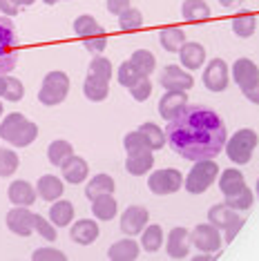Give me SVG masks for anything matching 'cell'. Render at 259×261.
<instances>
[{
  "instance_id": "obj_1",
  "label": "cell",
  "mask_w": 259,
  "mask_h": 261,
  "mask_svg": "<svg viewBox=\"0 0 259 261\" xmlns=\"http://www.w3.org/2000/svg\"><path fill=\"white\" fill-rule=\"evenodd\" d=\"M228 139L223 118L205 105H184L166 125V141L188 161L219 156Z\"/></svg>"
},
{
  "instance_id": "obj_2",
  "label": "cell",
  "mask_w": 259,
  "mask_h": 261,
  "mask_svg": "<svg viewBox=\"0 0 259 261\" xmlns=\"http://www.w3.org/2000/svg\"><path fill=\"white\" fill-rule=\"evenodd\" d=\"M0 139L11 147H29L38 139V125L20 112H9L0 118Z\"/></svg>"
},
{
  "instance_id": "obj_3",
  "label": "cell",
  "mask_w": 259,
  "mask_h": 261,
  "mask_svg": "<svg viewBox=\"0 0 259 261\" xmlns=\"http://www.w3.org/2000/svg\"><path fill=\"white\" fill-rule=\"evenodd\" d=\"M257 143H259V136H257L255 129L241 127L232 136H228L226 139L223 152H226V156L230 159L235 165H246V163H250Z\"/></svg>"
},
{
  "instance_id": "obj_4",
  "label": "cell",
  "mask_w": 259,
  "mask_h": 261,
  "mask_svg": "<svg viewBox=\"0 0 259 261\" xmlns=\"http://www.w3.org/2000/svg\"><path fill=\"white\" fill-rule=\"evenodd\" d=\"M18 65V34L9 16H0V76H7Z\"/></svg>"
},
{
  "instance_id": "obj_5",
  "label": "cell",
  "mask_w": 259,
  "mask_h": 261,
  "mask_svg": "<svg viewBox=\"0 0 259 261\" xmlns=\"http://www.w3.org/2000/svg\"><path fill=\"white\" fill-rule=\"evenodd\" d=\"M217 179H219V165L215 163V159H201V161H194L184 179V186L190 194H201Z\"/></svg>"
},
{
  "instance_id": "obj_6",
  "label": "cell",
  "mask_w": 259,
  "mask_h": 261,
  "mask_svg": "<svg viewBox=\"0 0 259 261\" xmlns=\"http://www.w3.org/2000/svg\"><path fill=\"white\" fill-rule=\"evenodd\" d=\"M69 94V76L61 72V69H54V72H47L43 83H40L38 90V100L45 105V108H54V105H61Z\"/></svg>"
},
{
  "instance_id": "obj_7",
  "label": "cell",
  "mask_w": 259,
  "mask_h": 261,
  "mask_svg": "<svg viewBox=\"0 0 259 261\" xmlns=\"http://www.w3.org/2000/svg\"><path fill=\"white\" fill-rule=\"evenodd\" d=\"M181 186H184V174H181L176 168H163V170H154L150 172L148 176V188L152 194H174L179 192Z\"/></svg>"
},
{
  "instance_id": "obj_8",
  "label": "cell",
  "mask_w": 259,
  "mask_h": 261,
  "mask_svg": "<svg viewBox=\"0 0 259 261\" xmlns=\"http://www.w3.org/2000/svg\"><path fill=\"white\" fill-rule=\"evenodd\" d=\"M190 241L192 246L197 248L199 252H210V254H217L223 246V234L219 228H215L213 223H199L192 228L190 232Z\"/></svg>"
},
{
  "instance_id": "obj_9",
  "label": "cell",
  "mask_w": 259,
  "mask_h": 261,
  "mask_svg": "<svg viewBox=\"0 0 259 261\" xmlns=\"http://www.w3.org/2000/svg\"><path fill=\"white\" fill-rule=\"evenodd\" d=\"M119 223H121V232L125 237H137L143 232V228L150 223V210L139 203L127 205L125 210H123Z\"/></svg>"
},
{
  "instance_id": "obj_10",
  "label": "cell",
  "mask_w": 259,
  "mask_h": 261,
  "mask_svg": "<svg viewBox=\"0 0 259 261\" xmlns=\"http://www.w3.org/2000/svg\"><path fill=\"white\" fill-rule=\"evenodd\" d=\"M203 85L210 92H223L230 83V67L223 58H213L208 65L203 67Z\"/></svg>"
},
{
  "instance_id": "obj_11",
  "label": "cell",
  "mask_w": 259,
  "mask_h": 261,
  "mask_svg": "<svg viewBox=\"0 0 259 261\" xmlns=\"http://www.w3.org/2000/svg\"><path fill=\"white\" fill-rule=\"evenodd\" d=\"M159 85H161L163 90L188 92V90H192V85H194V76L188 72L186 67H181V65H166L163 72L159 74Z\"/></svg>"
},
{
  "instance_id": "obj_12",
  "label": "cell",
  "mask_w": 259,
  "mask_h": 261,
  "mask_svg": "<svg viewBox=\"0 0 259 261\" xmlns=\"http://www.w3.org/2000/svg\"><path fill=\"white\" fill-rule=\"evenodd\" d=\"M34 219H36V215H34L32 210H27L25 205H14L7 212L5 221H7V228L16 237L27 239V237H32L34 232H36V230H34Z\"/></svg>"
},
{
  "instance_id": "obj_13",
  "label": "cell",
  "mask_w": 259,
  "mask_h": 261,
  "mask_svg": "<svg viewBox=\"0 0 259 261\" xmlns=\"http://www.w3.org/2000/svg\"><path fill=\"white\" fill-rule=\"evenodd\" d=\"M230 79L237 83V87L241 92L250 90L255 83H259V67L255 61L250 58H237L230 65Z\"/></svg>"
},
{
  "instance_id": "obj_14",
  "label": "cell",
  "mask_w": 259,
  "mask_h": 261,
  "mask_svg": "<svg viewBox=\"0 0 259 261\" xmlns=\"http://www.w3.org/2000/svg\"><path fill=\"white\" fill-rule=\"evenodd\" d=\"M190 248H192V241H190V232L181 225L172 228L166 237V252L168 257L172 259H186L190 254Z\"/></svg>"
},
{
  "instance_id": "obj_15",
  "label": "cell",
  "mask_w": 259,
  "mask_h": 261,
  "mask_svg": "<svg viewBox=\"0 0 259 261\" xmlns=\"http://www.w3.org/2000/svg\"><path fill=\"white\" fill-rule=\"evenodd\" d=\"M98 234H101V228L96 219H76L69 225V239L79 246H92L98 239Z\"/></svg>"
},
{
  "instance_id": "obj_16",
  "label": "cell",
  "mask_w": 259,
  "mask_h": 261,
  "mask_svg": "<svg viewBox=\"0 0 259 261\" xmlns=\"http://www.w3.org/2000/svg\"><path fill=\"white\" fill-rule=\"evenodd\" d=\"M61 174L65 183H72V186H79V183H85L90 179V163L85 161L79 154H72L63 165H61Z\"/></svg>"
},
{
  "instance_id": "obj_17",
  "label": "cell",
  "mask_w": 259,
  "mask_h": 261,
  "mask_svg": "<svg viewBox=\"0 0 259 261\" xmlns=\"http://www.w3.org/2000/svg\"><path fill=\"white\" fill-rule=\"evenodd\" d=\"M184 105H188V92L166 90L163 96L159 98V116H161L163 121H172Z\"/></svg>"
},
{
  "instance_id": "obj_18",
  "label": "cell",
  "mask_w": 259,
  "mask_h": 261,
  "mask_svg": "<svg viewBox=\"0 0 259 261\" xmlns=\"http://www.w3.org/2000/svg\"><path fill=\"white\" fill-rule=\"evenodd\" d=\"M7 199L11 201L14 205H34V201L38 199V192H36V186H32L29 181L25 179H16L9 183L7 188Z\"/></svg>"
},
{
  "instance_id": "obj_19",
  "label": "cell",
  "mask_w": 259,
  "mask_h": 261,
  "mask_svg": "<svg viewBox=\"0 0 259 261\" xmlns=\"http://www.w3.org/2000/svg\"><path fill=\"white\" fill-rule=\"evenodd\" d=\"M176 54H179L181 67H186L188 72L201 69L205 65V47L201 43H190V40H186Z\"/></svg>"
},
{
  "instance_id": "obj_20",
  "label": "cell",
  "mask_w": 259,
  "mask_h": 261,
  "mask_svg": "<svg viewBox=\"0 0 259 261\" xmlns=\"http://www.w3.org/2000/svg\"><path fill=\"white\" fill-rule=\"evenodd\" d=\"M152 168H154V152L152 150L130 152L125 156V172L132 176H143L152 172Z\"/></svg>"
},
{
  "instance_id": "obj_21",
  "label": "cell",
  "mask_w": 259,
  "mask_h": 261,
  "mask_svg": "<svg viewBox=\"0 0 259 261\" xmlns=\"http://www.w3.org/2000/svg\"><path fill=\"white\" fill-rule=\"evenodd\" d=\"M36 192H38V197L43 199V201H47V203H54L56 199L63 197L65 181L58 179L56 174H43L36 181Z\"/></svg>"
},
{
  "instance_id": "obj_22",
  "label": "cell",
  "mask_w": 259,
  "mask_h": 261,
  "mask_svg": "<svg viewBox=\"0 0 259 261\" xmlns=\"http://www.w3.org/2000/svg\"><path fill=\"white\" fill-rule=\"evenodd\" d=\"M141 254V243L134 241L132 237H125V239L114 241L108 248V257L112 261H134Z\"/></svg>"
},
{
  "instance_id": "obj_23",
  "label": "cell",
  "mask_w": 259,
  "mask_h": 261,
  "mask_svg": "<svg viewBox=\"0 0 259 261\" xmlns=\"http://www.w3.org/2000/svg\"><path fill=\"white\" fill-rule=\"evenodd\" d=\"M219 190L223 197H230V194H237L239 190L246 188V176L244 172L237 170V168H226L219 172Z\"/></svg>"
},
{
  "instance_id": "obj_24",
  "label": "cell",
  "mask_w": 259,
  "mask_h": 261,
  "mask_svg": "<svg viewBox=\"0 0 259 261\" xmlns=\"http://www.w3.org/2000/svg\"><path fill=\"white\" fill-rule=\"evenodd\" d=\"M92 215L96 221H112L119 215V203H116L114 194H101V197L92 199Z\"/></svg>"
},
{
  "instance_id": "obj_25",
  "label": "cell",
  "mask_w": 259,
  "mask_h": 261,
  "mask_svg": "<svg viewBox=\"0 0 259 261\" xmlns=\"http://www.w3.org/2000/svg\"><path fill=\"white\" fill-rule=\"evenodd\" d=\"M49 221L56 225V228H69L74 221V203L67 199H56L49 207Z\"/></svg>"
},
{
  "instance_id": "obj_26",
  "label": "cell",
  "mask_w": 259,
  "mask_h": 261,
  "mask_svg": "<svg viewBox=\"0 0 259 261\" xmlns=\"http://www.w3.org/2000/svg\"><path fill=\"white\" fill-rule=\"evenodd\" d=\"M210 14L213 11L205 0H184V5H181V18L186 22H205Z\"/></svg>"
},
{
  "instance_id": "obj_27",
  "label": "cell",
  "mask_w": 259,
  "mask_h": 261,
  "mask_svg": "<svg viewBox=\"0 0 259 261\" xmlns=\"http://www.w3.org/2000/svg\"><path fill=\"white\" fill-rule=\"evenodd\" d=\"M141 250L145 252H157L161 250V246L166 243V232H163V228L159 223H148L143 228V232H141Z\"/></svg>"
},
{
  "instance_id": "obj_28",
  "label": "cell",
  "mask_w": 259,
  "mask_h": 261,
  "mask_svg": "<svg viewBox=\"0 0 259 261\" xmlns=\"http://www.w3.org/2000/svg\"><path fill=\"white\" fill-rule=\"evenodd\" d=\"M83 94H85L87 100H92V103H101V100H105L110 96V81L87 74V79L83 83Z\"/></svg>"
},
{
  "instance_id": "obj_29",
  "label": "cell",
  "mask_w": 259,
  "mask_h": 261,
  "mask_svg": "<svg viewBox=\"0 0 259 261\" xmlns=\"http://www.w3.org/2000/svg\"><path fill=\"white\" fill-rule=\"evenodd\" d=\"M114 188H116L114 179L110 174H105V172H101V174H94L92 179H87L85 197L92 201L94 197H101V194H114Z\"/></svg>"
},
{
  "instance_id": "obj_30",
  "label": "cell",
  "mask_w": 259,
  "mask_h": 261,
  "mask_svg": "<svg viewBox=\"0 0 259 261\" xmlns=\"http://www.w3.org/2000/svg\"><path fill=\"white\" fill-rule=\"evenodd\" d=\"M159 43H161V47L166 51H179L181 45L186 43V32L184 27L179 25H170V27H163L161 32H159Z\"/></svg>"
},
{
  "instance_id": "obj_31",
  "label": "cell",
  "mask_w": 259,
  "mask_h": 261,
  "mask_svg": "<svg viewBox=\"0 0 259 261\" xmlns=\"http://www.w3.org/2000/svg\"><path fill=\"white\" fill-rule=\"evenodd\" d=\"M241 215L237 210H232L228 203H215L213 207L208 210V221L215 225V228H219V230H223L226 225H230L235 219H239Z\"/></svg>"
},
{
  "instance_id": "obj_32",
  "label": "cell",
  "mask_w": 259,
  "mask_h": 261,
  "mask_svg": "<svg viewBox=\"0 0 259 261\" xmlns=\"http://www.w3.org/2000/svg\"><path fill=\"white\" fill-rule=\"evenodd\" d=\"M72 154H74V145L69 143V141L56 139V141L49 143V147H47V161H49L51 165H56V168H61Z\"/></svg>"
},
{
  "instance_id": "obj_33",
  "label": "cell",
  "mask_w": 259,
  "mask_h": 261,
  "mask_svg": "<svg viewBox=\"0 0 259 261\" xmlns=\"http://www.w3.org/2000/svg\"><path fill=\"white\" fill-rule=\"evenodd\" d=\"M232 34L237 38H250L252 34L257 32V18L250 14V11H241L239 16H235L230 20Z\"/></svg>"
},
{
  "instance_id": "obj_34",
  "label": "cell",
  "mask_w": 259,
  "mask_h": 261,
  "mask_svg": "<svg viewBox=\"0 0 259 261\" xmlns=\"http://www.w3.org/2000/svg\"><path fill=\"white\" fill-rule=\"evenodd\" d=\"M141 132L145 134V139H148V145H150V150H161V147H166V129H161L157 125V123H152V121H145V123H141Z\"/></svg>"
},
{
  "instance_id": "obj_35",
  "label": "cell",
  "mask_w": 259,
  "mask_h": 261,
  "mask_svg": "<svg viewBox=\"0 0 259 261\" xmlns=\"http://www.w3.org/2000/svg\"><path fill=\"white\" fill-rule=\"evenodd\" d=\"M130 61L137 65V69L143 76H150L157 69V56L152 54L150 49H137L132 56H130Z\"/></svg>"
},
{
  "instance_id": "obj_36",
  "label": "cell",
  "mask_w": 259,
  "mask_h": 261,
  "mask_svg": "<svg viewBox=\"0 0 259 261\" xmlns=\"http://www.w3.org/2000/svg\"><path fill=\"white\" fill-rule=\"evenodd\" d=\"M18 165H20V159L11 147H0V176H11L18 172Z\"/></svg>"
},
{
  "instance_id": "obj_37",
  "label": "cell",
  "mask_w": 259,
  "mask_h": 261,
  "mask_svg": "<svg viewBox=\"0 0 259 261\" xmlns=\"http://www.w3.org/2000/svg\"><path fill=\"white\" fill-rule=\"evenodd\" d=\"M141 76H143V74L139 72L137 65L130 61V58H127V61H123V63L119 65V69H116V81H119L123 87H132L134 83L141 79Z\"/></svg>"
},
{
  "instance_id": "obj_38",
  "label": "cell",
  "mask_w": 259,
  "mask_h": 261,
  "mask_svg": "<svg viewBox=\"0 0 259 261\" xmlns=\"http://www.w3.org/2000/svg\"><path fill=\"white\" fill-rule=\"evenodd\" d=\"M119 27L123 32H137L143 27V14L137 7H127L123 14H119Z\"/></svg>"
},
{
  "instance_id": "obj_39",
  "label": "cell",
  "mask_w": 259,
  "mask_h": 261,
  "mask_svg": "<svg viewBox=\"0 0 259 261\" xmlns=\"http://www.w3.org/2000/svg\"><path fill=\"white\" fill-rule=\"evenodd\" d=\"M87 74L98 76V79H105V81H112V61L105 58L103 54H94L90 65H87Z\"/></svg>"
},
{
  "instance_id": "obj_40",
  "label": "cell",
  "mask_w": 259,
  "mask_h": 261,
  "mask_svg": "<svg viewBox=\"0 0 259 261\" xmlns=\"http://www.w3.org/2000/svg\"><path fill=\"white\" fill-rule=\"evenodd\" d=\"M226 201H223V203H228L232 207V210H248V207L252 205V201H255V192H252V190L246 186L244 190H239L237 194H230V197H223Z\"/></svg>"
},
{
  "instance_id": "obj_41",
  "label": "cell",
  "mask_w": 259,
  "mask_h": 261,
  "mask_svg": "<svg viewBox=\"0 0 259 261\" xmlns=\"http://www.w3.org/2000/svg\"><path fill=\"white\" fill-rule=\"evenodd\" d=\"M98 29H103V27L98 25V20L94 18V16H90V14H83V16H79V18L74 20V34L81 40H83L85 36H92V34L98 32Z\"/></svg>"
},
{
  "instance_id": "obj_42",
  "label": "cell",
  "mask_w": 259,
  "mask_h": 261,
  "mask_svg": "<svg viewBox=\"0 0 259 261\" xmlns=\"http://www.w3.org/2000/svg\"><path fill=\"white\" fill-rule=\"evenodd\" d=\"M123 147H125L127 154L130 152H141V150H150L148 139H145V134L141 132V129H132V132H127L125 136H123Z\"/></svg>"
},
{
  "instance_id": "obj_43",
  "label": "cell",
  "mask_w": 259,
  "mask_h": 261,
  "mask_svg": "<svg viewBox=\"0 0 259 261\" xmlns=\"http://www.w3.org/2000/svg\"><path fill=\"white\" fill-rule=\"evenodd\" d=\"M25 96V85H22L20 79H16V76L7 74V87H5V100H9V103H18V100Z\"/></svg>"
},
{
  "instance_id": "obj_44",
  "label": "cell",
  "mask_w": 259,
  "mask_h": 261,
  "mask_svg": "<svg viewBox=\"0 0 259 261\" xmlns=\"http://www.w3.org/2000/svg\"><path fill=\"white\" fill-rule=\"evenodd\" d=\"M130 94H132L134 100H148L152 96V90H154V85H152L150 76H141V79L134 83L132 87H127Z\"/></svg>"
},
{
  "instance_id": "obj_45",
  "label": "cell",
  "mask_w": 259,
  "mask_h": 261,
  "mask_svg": "<svg viewBox=\"0 0 259 261\" xmlns=\"http://www.w3.org/2000/svg\"><path fill=\"white\" fill-rule=\"evenodd\" d=\"M83 45H85L87 51H92V54H101L105 47H108V34H105V29H98V32L92 34V36H85Z\"/></svg>"
},
{
  "instance_id": "obj_46",
  "label": "cell",
  "mask_w": 259,
  "mask_h": 261,
  "mask_svg": "<svg viewBox=\"0 0 259 261\" xmlns=\"http://www.w3.org/2000/svg\"><path fill=\"white\" fill-rule=\"evenodd\" d=\"M34 230L43 237L45 241H56V225L49 221V219H45V217H40L36 215V219H34Z\"/></svg>"
},
{
  "instance_id": "obj_47",
  "label": "cell",
  "mask_w": 259,
  "mask_h": 261,
  "mask_svg": "<svg viewBox=\"0 0 259 261\" xmlns=\"http://www.w3.org/2000/svg\"><path fill=\"white\" fill-rule=\"evenodd\" d=\"M32 259H36V261H65L67 254H65L63 250H58V248L43 246V248H38V250H34Z\"/></svg>"
},
{
  "instance_id": "obj_48",
  "label": "cell",
  "mask_w": 259,
  "mask_h": 261,
  "mask_svg": "<svg viewBox=\"0 0 259 261\" xmlns=\"http://www.w3.org/2000/svg\"><path fill=\"white\" fill-rule=\"evenodd\" d=\"M244 223H246V219H244V217H239V219H235L230 225H226V228L221 230L223 243H232V241H235V237H237V232H239L241 228H244Z\"/></svg>"
},
{
  "instance_id": "obj_49",
  "label": "cell",
  "mask_w": 259,
  "mask_h": 261,
  "mask_svg": "<svg viewBox=\"0 0 259 261\" xmlns=\"http://www.w3.org/2000/svg\"><path fill=\"white\" fill-rule=\"evenodd\" d=\"M20 9L22 7L18 5V0H0V14L3 16H9L11 18V16H16Z\"/></svg>"
},
{
  "instance_id": "obj_50",
  "label": "cell",
  "mask_w": 259,
  "mask_h": 261,
  "mask_svg": "<svg viewBox=\"0 0 259 261\" xmlns=\"http://www.w3.org/2000/svg\"><path fill=\"white\" fill-rule=\"evenodd\" d=\"M105 7H108L110 14L119 16V14H123V11H125L127 7H132V3H130V0H108V3H105Z\"/></svg>"
},
{
  "instance_id": "obj_51",
  "label": "cell",
  "mask_w": 259,
  "mask_h": 261,
  "mask_svg": "<svg viewBox=\"0 0 259 261\" xmlns=\"http://www.w3.org/2000/svg\"><path fill=\"white\" fill-rule=\"evenodd\" d=\"M244 96L248 98L252 105H259V83H255V85H252L250 90H246V92H244Z\"/></svg>"
},
{
  "instance_id": "obj_52",
  "label": "cell",
  "mask_w": 259,
  "mask_h": 261,
  "mask_svg": "<svg viewBox=\"0 0 259 261\" xmlns=\"http://www.w3.org/2000/svg\"><path fill=\"white\" fill-rule=\"evenodd\" d=\"M219 5L221 7H226V9H235V7H241L244 0H219Z\"/></svg>"
},
{
  "instance_id": "obj_53",
  "label": "cell",
  "mask_w": 259,
  "mask_h": 261,
  "mask_svg": "<svg viewBox=\"0 0 259 261\" xmlns=\"http://www.w3.org/2000/svg\"><path fill=\"white\" fill-rule=\"evenodd\" d=\"M5 87H7V76H0V98L5 96Z\"/></svg>"
},
{
  "instance_id": "obj_54",
  "label": "cell",
  "mask_w": 259,
  "mask_h": 261,
  "mask_svg": "<svg viewBox=\"0 0 259 261\" xmlns=\"http://www.w3.org/2000/svg\"><path fill=\"white\" fill-rule=\"evenodd\" d=\"M34 3H36V0H18V5H20L22 9H25V7H32Z\"/></svg>"
},
{
  "instance_id": "obj_55",
  "label": "cell",
  "mask_w": 259,
  "mask_h": 261,
  "mask_svg": "<svg viewBox=\"0 0 259 261\" xmlns=\"http://www.w3.org/2000/svg\"><path fill=\"white\" fill-rule=\"evenodd\" d=\"M43 3H45V5H49V7H51V5H56L58 0H43Z\"/></svg>"
},
{
  "instance_id": "obj_56",
  "label": "cell",
  "mask_w": 259,
  "mask_h": 261,
  "mask_svg": "<svg viewBox=\"0 0 259 261\" xmlns=\"http://www.w3.org/2000/svg\"><path fill=\"white\" fill-rule=\"evenodd\" d=\"M255 194L259 197V179H257V183H255Z\"/></svg>"
},
{
  "instance_id": "obj_57",
  "label": "cell",
  "mask_w": 259,
  "mask_h": 261,
  "mask_svg": "<svg viewBox=\"0 0 259 261\" xmlns=\"http://www.w3.org/2000/svg\"><path fill=\"white\" fill-rule=\"evenodd\" d=\"M3 114H5V108H3V100H0V118H3Z\"/></svg>"
}]
</instances>
